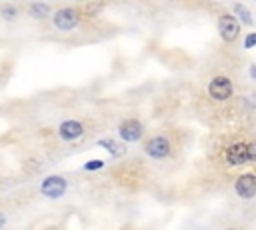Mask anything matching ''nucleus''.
Here are the masks:
<instances>
[{"mask_svg":"<svg viewBox=\"0 0 256 230\" xmlns=\"http://www.w3.org/2000/svg\"><path fill=\"white\" fill-rule=\"evenodd\" d=\"M102 166H104L102 160H88V162L84 164V170H86V172H96V170H100Z\"/></svg>","mask_w":256,"mask_h":230,"instance_id":"nucleus-13","label":"nucleus"},{"mask_svg":"<svg viewBox=\"0 0 256 230\" xmlns=\"http://www.w3.org/2000/svg\"><path fill=\"white\" fill-rule=\"evenodd\" d=\"M218 32L224 42H234L240 34V22L232 14H222L218 20Z\"/></svg>","mask_w":256,"mask_h":230,"instance_id":"nucleus-3","label":"nucleus"},{"mask_svg":"<svg viewBox=\"0 0 256 230\" xmlns=\"http://www.w3.org/2000/svg\"><path fill=\"white\" fill-rule=\"evenodd\" d=\"M98 146L100 148H106L110 154H114V156H122L124 154V146L120 144V142H116V140H112V138H102V140H98Z\"/></svg>","mask_w":256,"mask_h":230,"instance_id":"nucleus-10","label":"nucleus"},{"mask_svg":"<svg viewBox=\"0 0 256 230\" xmlns=\"http://www.w3.org/2000/svg\"><path fill=\"white\" fill-rule=\"evenodd\" d=\"M66 190H68V180L62 178V176H48L40 184V192L50 200H56V198L64 196Z\"/></svg>","mask_w":256,"mask_h":230,"instance_id":"nucleus-1","label":"nucleus"},{"mask_svg":"<svg viewBox=\"0 0 256 230\" xmlns=\"http://www.w3.org/2000/svg\"><path fill=\"white\" fill-rule=\"evenodd\" d=\"M16 14H18V12H16V8H12V6H8V8L2 10V16H4V18H14Z\"/></svg>","mask_w":256,"mask_h":230,"instance_id":"nucleus-16","label":"nucleus"},{"mask_svg":"<svg viewBox=\"0 0 256 230\" xmlns=\"http://www.w3.org/2000/svg\"><path fill=\"white\" fill-rule=\"evenodd\" d=\"M52 22H54V26H56L58 30L68 32V30H74V28L78 26L80 14H78V10H74V8H60V10H56Z\"/></svg>","mask_w":256,"mask_h":230,"instance_id":"nucleus-2","label":"nucleus"},{"mask_svg":"<svg viewBox=\"0 0 256 230\" xmlns=\"http://www.w3.org/2000/svg\"><path fill=\"white\" fill-rule=\"evenodd\" d=\"M82 132H84V126H82V122H78V120H64V122L60 124V128H58L60 138H62V140H68V142L78 140V138L82 136Z\"/></svg>","mask_w":256,"mask_h":230,"instance_id":"nucleus-9","label":"nucleus"},{"mask_svg":"<svg viewBox=\"0 0 256 230\" xmlns=\"http://www.w3.org/2000/svg\"><path fill=\"white\" fill-rule=\"evenodd\" d=\"M248 162H256V142L248 144Z\"/></svg>","mask_w":256,"mask_h":230,"instance_id":"nucleus-14","label":"nucleus"},{"mask_svg":"<svg viewBox=\"0 0 256 230\" xmlns=\"http://www.w3.org/2000/svg\"><path fill=\"white\" fill-rule=\"evenodd\" d=\"M208 94L214 100H228L232 96V82L226 76H216L208 84Z\"/></svg>","mask_w":256,"mask_h":230,"instance_id":"nucleus-7","label":"nucleus"},{"mask_svg":"<svg viewBox=\"0 0 256 230\" xmlns=\"http://www.w3.org/2000/svg\"><path fill=\"white\" fill-rule=\"evenodd\" d=\"M234 10H236V14L242 18L244 24H252V16H250V12H248L242 4H234Z\"/></svg>","mask_w":256,"mask_h":230,"instance_id":"nucleus-12","label":"nucleus"},{"mask_svg":"<svg viewBox=\"0 0 256 230\" xmlns=\"http://www.w3.org/2000/svg\"><path fill=\"white\" fill-rule=\"evenodd\" d=\"M144 150H146V154H148L150 158L162 160V158H166V156L170 154V142H168L166 136H152V138L146 142Z\"/></svg>","mask_w":256,"mask_h":230,"instance_id":"nucleus-5","label":"nucleus"},{"mask_svg":"<svg viewBox=\"0 0 256 230\" xmlns=\"http://www.w3.org/2000/svg\"><path fill=\"white\" fill-rule=\"evenodd\" d=\"M142 132H144V126L140 120L136 118H128V120H122L120 126H118V134L124 142H138L142 138Z\"/></svg>","mask_w":256,"mask_h":230,"instance_id":"nucleus-4","label":"nucleus"},{"mask_svg":"<svg viewBox=\"0 0 256 230\" xmlns=\"http://www.w3.org/2000/svg\"><path fill=\"white\" fill-rule=\"evenodd\" d=\"M234 190L240 198L248 200L252 196H256V174L252 172H246V174H240L234 182Z\"/></svg>","mask_w":256,"mask_h":230,"instance_id":"nucleus-6","label":"nucleus"},{"mask_svg":"<svg viewBox=\"0 0 256 230\" xmlns=\"http://www.w3.org/2000/svg\"><path fill=\"white\" fill-rule=\"evenodd\" d=\"M48 12H50V8L44 2H32L30 4V16H34V18H46Z\"/></svg>","mask_w":256,"mask_h":230,"instance_id":"nucleus-11","label":"nucleus"},{"mask_svg":"<svg viewBox=\"0 0 256 230\" xmlns=\"http://www.w3.org/2000/svg\"><path fill=\"white\" fill-rule=\"evenodd\" d=\"M230 230H238V228H230Z\"/></svg>","mask_w":256,"mask_h":230,"instance_id":"nucleus-18","label":"nucleus"},{"mask_svg":"<svg viewBox=\"0 0 256 230\" xmlns=\"http://www.w3.org/2000/svg\"><path fill=\"white\" fill-rule=\"evenodd\" d=\"M244 46H246V48H254V46H256V32H252V34H248V36H246Z\"/></svg>","mask_w":256,"mask_h":230,"instance_id":"nucleus-15","label":"nucleus"},{"mask_svg":"<svg viewBox=\"0 0 256 230\" xmlns=\"http://www.w3.org/2000/svg\"><path fill=\"white\" fill-rule=\"evenodd\" d=\"M250 72H252V76L256 78V64H252V66H250Z\"/></svg>","mask_w":256,"mask_h":230,"instance_id":"nucleus-17","label":"nucleus"},{"mask_svg":"<svg viewBox=\"0 0 256 230\" xmlns=\"http://www.w3.org/2000/svg\"><path fill=\"white\" fill-rule=\"evenodd\" d=\"M224 156H226V162L230 166H240V164L248 162V144L246 142H236V144L226 148Z\"/></svg>","mask_w":256,"mask_h":230,"instance_id":"nucleus-8","label":"nucleus"}]
</instances>
